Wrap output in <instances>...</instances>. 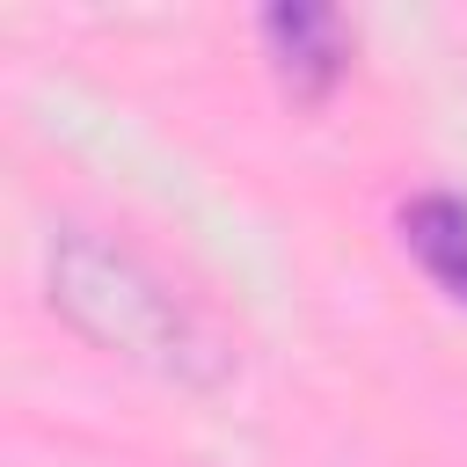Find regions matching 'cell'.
Listing matches in <instances>:
<instances>
[{
  "instance_id": "cell-2",
  "label": "cell",
  "mask_w": 467,
  "mask_h": 467,
  "mask_svg": "<svg viewBox=\"0 0 467 467\" xmlns=\"http://www.w3.org/2000/svg\"><path fill=\"white\" fill-rule=\"evenodd\" d=\"M255 36H263V58L270 73L285 80L292 102H328L350 73V22L336 7H314V0H277L255 15Z\"/></svg>"
},
{
  "instance_id": "cell-3",
  "label": "cell",
  "mask_w": 467,
  "mask_h": 467,
  "mask_svg": "<svg viewBox=\"0 0 467 467\" xmlns=\"http://www.w3.org/2000/svg\"><path fill=\"white\" fill-rule=\"evenodd\" d=\"M401 241H409V255L423 263V277H431L445 299L467 306V197H452V190L409 197V204H401Z\"/></svg>"
},
{
  "instance_id": "cell-1",
  "label": "cell",
  "mask_w": 467,
  "mask_h": 467,
  "mask_svg": "<svg viewBox=\"0 0 467 467\" xmlns=\"http://www.w3.org/2000/svg\"><path fill=\"white\" fill-rule=\"evenodd\" d=\"M51 306L109 358H131L175 387H219L226 350L190 321V306L124 248H109L88 226H66L51 241Z\"/></svg>"
}]
</instances>
